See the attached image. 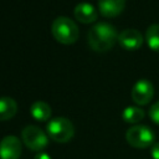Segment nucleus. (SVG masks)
<instances>
[{"label":"nucleus","instance_id":"nucleus-1","mask_svg":"<svg viewBox=\"0 0 159 159\" xmlns=\"http://www.w3.org/2000/svg\"><path fill=\"white\" fill-rule=\"evenodd\" d=\"M116 41H118L117 30L108 22H98L88 30L87 42L96 52H106L111 50Z\"/></svg>","mask_w":159,"mask_h":159},{"label":"nucleus","instance_id":"nucleus-2","mask_svg":"<svg viewBox=\"0 0 159 159\" xmlns=\"http://www.w3.org/2000/svg\"><path fill=\"white\" fill-rule=\"evenodd\" d=\"M51 32L56 41L62 45H72L80 36V29L73 20L67 16H58L51 25Z\"/></svg>","mask_w":159,"mask_h":159},{"label":"nucleus","instance_id":"nucleus-3","mask_svg":"<svg viewBox=\"0 0 159 159\" xmlns=\"http://www.w3.org/2000/svg\"><path fill=\"white\" fill-rule=\"evenodd\" d=\"M47 135L57 143H67L75 135V128L70 119L63 117H56L51 119L46 125Z\"/></svg>","mask_w":159,"mask_h":159},{"label":"nucleus","instance_id":"nucleus-4","mask_svg":"<svg viewBox=\"0 0 159 159\" xmlns=\"http://www.w3.org/2000/svg\"><path fill=\"white\" fill-rule=\"evenodd\" d=\"M125 139L130 147L134 148H148L154 144V132L147 125H133L125 132Z\"/></svg>","mask_w":159,"mask_h":159},{"label":"nucleus","instance_id":"nucleus-5","mask_svg":"<svg viewBox=\"0 0 159 159\" xmlns=\"http://www.w3.org/2000/svg\"><path fill=\"white\" fill-rule=\"evenodd\" d=\"M24 144L35 152H41L48 144V135L37 125H26L21 132Z\"/></svg>","mask_w":159,"mask_h":159},{"label":"nucleus","instance_id":"nucleus-6","mask_svg":"<svg viewBox=\"0 0 159 159\" xmlns=\"http://www.w3.org/2000/svg\"><path fill=\"white\" fill-rule=\"evenodd\" d=\"M154 96V86L148 80H139L132 88V99L138 106L148 104Z\"/></svg>","mask_w":159,"mask_h":159},{"label":"nucleus","instance_id":"nucleus-7","mask_svg":"<svg viewBox=\"0 0 159 159\" xmlns=\"http://www.w3.org/2000/svg\"><path fill=\"white\" fill-rule=\"evenodd\" d=\"M21 142L15 135H6L0 140V159H19Z\"/></svg>","mask_w":159,"mask_h":159},{"label":"nucleus","instance_id":"nucleus-8","mask_svg":"<svg viewBox=\"0 0 159 159\" xmlns=\"http://www.w3.org/2000/svg\"><path fill=\"white\" fill-rule=\"evenodd\" d=\"M143 41H144L143 35L140 34V31L135 29H127V30H123L120 34H118L119 45L123 48L129 51L140 48L143 45Z\"/></svg>","mask_w":159,"mask_h":159},{"label":"nucleus","instance_id":"nucleus-9","mask_svg":"<svg viewBox=\"0 0 159 159\" xmlns=\"http://www.w3.org/2000/svg\"><path fill=\"white\" fill-rule=\"evenodd\" d=\"M75 17L82 24H92L97 20L98 14L96 7L89 2H80L73 10Z\"/></svg>","mask_w":159,"mask_h":159},{"label":"nucleus","instance_id":"nucleus-10","mask_svg":"<svg viewBox=\"0 0 159 159\" xmlns=\"http://www.w3.org/2000/svg\"><path fill=\"white\" fill-rule=\"evenodd\" d=\"M125 0H98V9L104 17H116L122 14Z\"/></svg>","mask_w":159,"mask_h":159},{"label":"nucleus","instance_id":"nucleus-11","mask_svg":"<svg viewBox=\"0 0 159 159\" xmlns=\"http://www.w3.org/2000/svg\"><path fill=\"white\" fill-rule=\"evenodd\" d=\"M17 112V103L11 97H1L0 98V120L11 119Z\"/></svg>","mask_w":159,"mask_h":159},{"label":"nucleus","instance_id":"nucleus-12","mask_svg":"<svg viewBox=\"0 0 159 159\" xmlns=\"http://www.w3.org/2000/svg\"><path fill=\"white\" fill-rule=\"evenodd\" d=\"M30 113L31 116L36 119V120H40V122H46L50 117H51V107L43 102V101H36L31 104L30 107Z\"/></svg>","mask_w":159,"mask_h":159},{"label":"nucleus","instance_id":"nucleus-13","mask_svg":"<svg viewBox=\"0 0 159 159\" xmlns=\"http://www.w3.org/2000/svg\"><path fill=\"white\" fill-rule=\"evenodd\" d=\"M145 42L150 50L159 52V24H152L147 29Z\"/></svg>","mask_w":159,"mask_h":159},{"label":"nucleus","instance_id":"nucleus-14","mask_svg":"<svg viewBox=\"0 0 159 159\" xmlns=\"http://www.w3.org/2000/svg\"><path fill=\"white\" fill-rule=\"evenodd\" d=\"M145 113L142 108L139 107H127L123 112H122V118L124 122L127 123H130V124H135V123H139L143 118H144Z\"/></svg>","mask_w":159,"mask_h":159},{"label":"nucleus","instance_id":"nucleus-15","mask_svg":"<svg viewBox=\"0 0 159 159\" xmlns=\"http://www.w3.org/2000/svg\"><path fill=\"white\" fill-rule=\"evenodd\" d=\"M149 117H150V119H152L155 124L159 125V101L155 102V103L150 107V109H149Z\"/></svg>","mask_w":159,"mask_h":159},{"label":"nucleus","instance_id":"nucleus-16","mask_svg":"<svg viewBox=\"0 0 159 159\" xmlns=\"http://www.w3.org/2000/svg\"><path fill=\"white\" fill-rule=\"evenodd\" d=\"M150 154H152V158L153 159H159V142L158 143H154L150 148Z\"/></svg>","mask_w":159,"mask_h":159},{"label":"nucleus","instance_id":"nucleus-17","mask_svg":"<svg viewBox=\"0 0 159 159\" xmlns=\"http://www.w3.org/2000/svg\"><path fill=\"white\" fill-rule=\"evenodd\" d=\"M34 159H51V157H50L47 153H45V152H39V153L35 155Z\"/></svg>","mask_w":159,"mask_h":159}]
</instances>
